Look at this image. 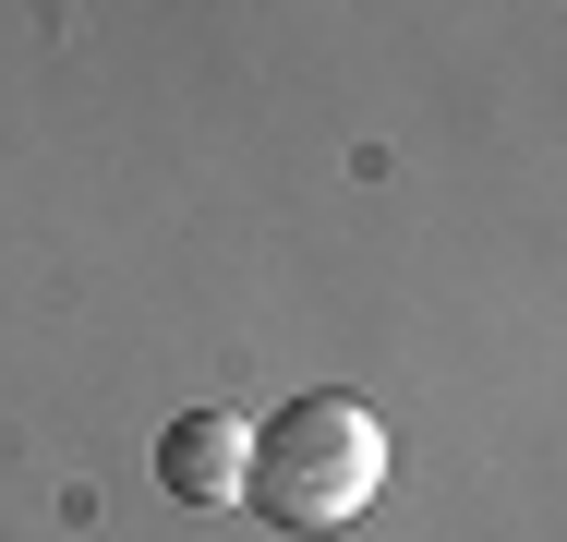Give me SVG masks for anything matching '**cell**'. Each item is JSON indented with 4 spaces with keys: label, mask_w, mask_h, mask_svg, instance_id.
<instances>
[{
    "label": "cell",
    "mask_w": 567,
    "mask_h": 542,
    "mask_svg": "<svg viewBox=\"0 0 567 542\" xmlns=\"http://www.w3.org/2000/svg\"><path fill=\"white\" fill-rule=\"evenodd\" d=\"M374 494H386V423L362 398H290L278 423H254L241 507H266L278 531H350Z\"/></svg>",
    "instance_id": "1"
},
{
    "label": "cell",
    "mask_w": 567,
    "mask_h": 542,
    "mask_svg": "<svg viewBox=\"0 0 567 542\" xmlns=\"http://www.w3.org/2000/svg\"><path fill=\"white\" fill-rule=\"evenodd\" d=\"M157 482H169L182 507H241V482H254V423L182 410V423L157 434Z\"/></svg>",
    "instance_id": "2"
}]
</instances>
